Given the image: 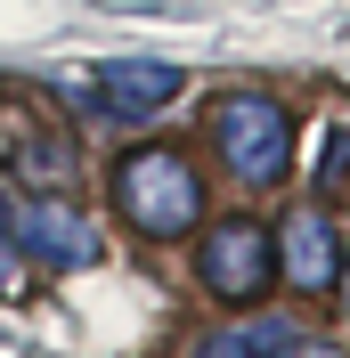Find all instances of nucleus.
Listing matches in <instances>:
<instances>
[{"mask_svg":"<svg viewBox=\"0 0 350 358\" xmlns=\"http://www.w3.org/2000/svg\"><path fill=\"white\" fill-rule=\"evenodd\" d=\"M114 203H122V220L139 236L172 245V236H188L204 220V179H196V163L179 147H131L114 163Z\"/></svg>","mask_w":350,"mask_h":358,"instance_id":"nucleus-1","label":"nucleus"},{"mask_svg":"<svg viewBox=\"0 0 350 358\" xmlns=\"http://www.w3.org/2000/svg\"><path fill=\"white\" fill-rule=\"evenodd\" d=\"M212 155L244 187H285V171H293V114L269 90H228V98H212Z\"/></svg>","mask_w":350,"mask_h":358,"instance_id":"nucleus-2","label":"nucleus"},{"mask_svg":"<svg viewBox=\"0 0 350 358\" xmlns=\"http://www.w3.org/2000/svg\"><path fill=\"white\" fill-rule=\"evenodd\" d=\"M196 277L212 301H228V310H253L269 285H277V236H269L261 220H212L196 245Z\"/></svg>","mask_w":350,"mask_h":358,"instance_id":"nucleus-3","label":"nucleus"},{"mask_svg":"<svg viewBox=\"0 0 350 358\" xmlns=\"http://www.w3.org/2000/svg\"><path fill=\"white\" fill-rule=\"evenodd\" d=\"M8 236H17L41 268H90L98 261V228H90L66 196H33L24 212H8Z\"/></svg>","mask_w":350,"mask_h":358,"instance_id":"nucleus-4","label":"nucleus"},{"mask_svg":"<svg viewBox=\"0 0 350 358\" xmlns=\"http://www.w3.org/2000/svg\"><path fill=\"white\" fill-rule=\"evenodd\" d=\"M277 277L293 293H334V277H342V236H334V220L318 203H302V212L277 228Z\"/></svg>","mask_w":350,"mask_h":358,"instance_id":"nucleus-5","label":"nucleus"},{"mask_svg":"<svg viewBox=\"0 0 350 358\" xmlns=\"http://www.w3.org/2000/svg\"><path fill=\"white\" fill-rule=\"evenodd\" d=\"M172 98H179V66H155V57H114V66H98V106H106V122H122V131H147Z\"/></svg>","mask_w":350,"mask_h":358,"instance_id":"nucleus-6","label":"nucleus"},{"mask_svg":"<svg viewBox=\"0 0 350 358\" xmlns=\"http://www.w3.org/2000/svg\"><path fill=\"white\" fill-rule=\"evenodd\" d=\"M302 317H237V326H220V334L196 342V358H293L302 350Z\"/></svg>","mask_w":350,"mask_h":358,"instance_id":"nucleus-7","label":"nucleus"},{"mask_svg":"<svg viewBox=\"0 0 350 358\" xmlns=\"http://www.w3.org/2000/svg\"><path fill=\"white\" fill-rule=\"evenodd\" d=\"M17 179L33 196H74V179H82V155H74L66 131H24L17 138Z\"/></svg>","mask_w":350,"mask_h":358,"instance_id":"nucleus-8","label":"nucleus"},{"mask_svg":"<svg viewBox=\"0 0 350 358\" xmlns=\"http://www.w3.org/2000/svg\"><path fill=\"white\" fill-rule=\"evenodd\" d=\"M24 285H33V252H24L8 228H0V301H17Z\"/></svg>","mask_w":350,"mask_h":358,"instance_id":"nucleus-9","label":"nucleus"},{"mask_svg":"<svg viewBox=\"0 0 350 358\" xmlns=\"http://www.w3.org/2000/svg\"><path fill=\"white\" fill-rule=\"evenodd\" d=\"M293 358H334V350H318V342H302V350H293Z\"/></svg>","mask_w":350,"mask_h":358,"instance_id":"nucleus-10","label":"nucleus"},{"mask_svg":"<svg viewBox=\"0 0 350 358\" xmlns=\"http://www.w3.org/2000/svg\"><path fill=\"white\" fill-rule=\"evenodd\" d=\"M334 285H342V293H350V252H342V277H334Z\"/></svg>","mask_w":350,"mask_h":358,"instance_id":"nucleus-11","label":"nucleus"},{"mask_svg":"<svg viewBox=\"0 0 350 358\" xmlns=\"http://www.w3.org/2000/svg\"><path fill=\"white\" fill-rule=\"evenodd\" d=\"M0 228H8V196H0Z\"/></svg>","mask_w":350,"mask_h":358,"instance_id":"nucleus-12","label":"nucleus"}]
</instances>
